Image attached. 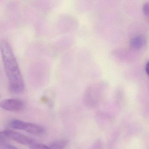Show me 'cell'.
<instances>
[{"label":"cell","mask_w":149,"mask_h":149,"mask_svg":"<svg viewBox=\"0 0 149 149\" xmlns=\"http://www.w3.org/2000/svg\"><path fill=\"white\" fill-rule=\"evenodd\" d=\"M0 50L9 81V91L13 94H21L25 90L23 77L12 48L6 40H0Z\"/></svg>","instance_id":"obj_1"},{"label":"cell","mask_w":149,"mask_h":149,"mask_svg":"<svg viewBox=\"0 0 149 149\" xmlns=\"http://www.w3.org/2000/svg\"><path fill=\"white\" fill-rule=\"evenodd\" d=\"M9 125L13 129L22 130L35 135H42L45 132L44 128L38 125L17 119L10 121Z\"/></svg>","instance_id":"obj_2"},{"label":"cell","mask_w":149,"mask_h":149,"mask_svg":"<svg viewBox=\"0 0 149 149\" xmlns=\"http://www.w3.org/2000/svg\"><path fill=\"white\" fill-rule=\"evenodd\" d=\"M0 107L8 111L18 112L24 109L25 104L19 99H7L0 102Z\"/></svg>","instance_id":"obj_3"},{"label":"cell","mask_w":149,"mask_h":149,"mask_svg":"<svg viewBox=\"0 0 149 149\" xmlns=\"http://www.w3.org/2000/svg\"><path fill=\"white\" fill-rule=\"evenodd\" d=\"M8 138L23 145L31 146L35 143L33 139L25 136L19 132L13 131L11 130H5Z\"/></svg>","instance_id":"obj_4"},{"label":"cell","mask_w":149,"mask_h":149,"mask_svg":"<svg viewBox=\"0 0 149 149\" xmlns=\"http://www.w3.org/2000/svg\"><path fill=\"white\" fill-rule=\"evenodd\" d=\"M68 144V141L65 139H60L52 142L49 146L51 149H65Z\"/></svg>","instance_id":"obj_5"},{"label":"cell","mask_w":149,"mask_h":149,"mask_svg":"<svg viewBox=\"0 0 149 149\" xmlns=\"http://www.w3.org/2000/svg\"><path fill=\"white\" fill-rule=\"evenodd\" d=\"M143 39L140 36H136L131 41V45L134 48H140L143 44Z\"/></svg>","instance_id":"obj_6"},{"label":"cell","mask_w":149,"mask_h":149,"mask_svg":"<svg viewBox=\"0 0 149 149\" xmlns=\"http://www.w3.org/2000/svg\"><path fill=\"white\" fill-rule=\"evenodd\" d=\"M8 139L6 131L0 132V147L8 143Z\"/></svg>","instance_id":"obj_7"},{"label":"cell","mask_w":149,"mask_h":149,"mask_svg":"<svg viewBox=\"0 0 149 149\" xmlns=\"http://www.w3.org/2000/svg\"><path fill=\"white\" fill-rule=\"evenodd\" d=\"M30 148L31 149H51L49 146L37 143H35L30 146Z\"/></svg>","instance_id":"obj_8"},{"label":"cell","mask_w":149,"mask_h":149,"mask_svg":"<svg viewBox=\"0 0 149 149\" xmlns=\"http://www.w3.org/2000/svg\"><path fill=\"white\" fill-rule=\"evenodd\" d=\"M1 149H19L15 146L7 143L0 147Z\"/></svg>","instance_id":"obj_9"},{"label":"cell","mask_w":149,"mask_h":149,"mask_svg":"<svg viewBox=\"0 0 149 149\" xmlns=\"http://www.w3.org/2000/svg\"><path fill=\"white\" fill-rule=\"evenodd\" d=\"M143 12L144 14L148 16L149 15V3H146L143 6Z\"/></svg>","instance_id":"obj_10"},{"label":"cell","mask_w":149,"mask_h":149,"mask_svg":"<svg viewBox=\"0 0 149 149\" xmlns=\"http://www.w3.org/2000/svg\"><path fill=\"white\" fill-rule=\"evenodd\" d=\"M148 63H147L146 65L145 70L146 74H148Z\"/></svg>","instance_id":"obj_11"}]
</instances>
